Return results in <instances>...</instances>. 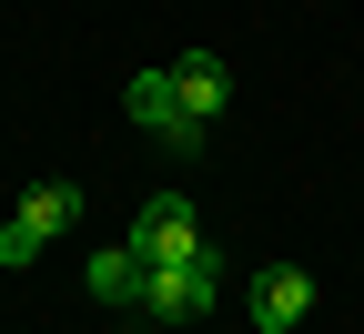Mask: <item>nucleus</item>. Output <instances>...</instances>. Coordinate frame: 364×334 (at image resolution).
Listing matches in <instances>:
<instances>
[{
	"label": "nucleus",
	"instance_id": "f257e3e1",
	"mask_svg": "<svg viewBox=\"0 0 364 334\" xmlns=\"http://www.w3.org/2000/svg\"><path fill=\"white\" fill-rule=\"evenodd\" d=\"M213 304H223L213 244H203L193 263H152V273H142V314H152V324H193V314H213Z\"/></svg>",
	"mask_w": 364,
	"mask_h": 334
},
{
	"label": "nucleus",
	"instance_id": "f03ea898",
	"mask_svg": "<svg viewBox=\"0 0 364 334\" xmlns=\"http://www.w3.org/2000/svg\"><path fill=\"white\" fill-rule=\"evenodd\" d=\"M132 254H142V263H193L203 254V213L182 193H152L142 213H132Z\"/></svg>",
	"mask_w": 364,
	"mask_h": 334
},
{
	"label": "nucleus",
	"instance_id": "7ed1b4c3",
	"mask_svg": "<svg viewBox=\"0 0 364 334\" xmlns=\"http://www.w3.org/2000/svg\"><path fill=\"white\" fill-rule=\"evenodd\" d=\"M314 314V273L304 263H263L253 273V334H294Z\"/></svg>",
	"mask_w": 364,
	"mask_h": 334
},
{
	"label": "nucleus",
	"instance_id": "20e7f679",
	"mask_svg": "<svg viewBox=\"0 0 364 334\" xmlns=\"http://www.w3.org/2000/svg\"><path fill=\"white\" fill-rule=\"evenodd\" d=\"M21 233H31V244H61V233L81 223V193H71V182H31V193H21V213H11Z\"/></svg>",
	"mask_w": 364,
	"mask_h": 334
},
{
	"label": "nucleus",
	"instance_id": "39448f33",
	"mask_svg": "<svg viewBox=\"0 0 364 334\" xmlns=\"http://www.w3.org/2000/svg\"><path fill=\"white\" fill-rule=\"evenodd\" d=\"M142 254H132V244H112V254H91L81 263V283H91V304H142Z\"/></svg>",
	"mask_w": 364,
	"mask_h": 334
},
{
	"label": "nucleus",
	"instance_id": "423d86ee",
	"mask_svg": "<svg viewBox=\"0 0 364 334\" xmlns=\"http://www.w3.org/2000/svg\"><path fill=\"white\" fill-rule=\"evenodd\" d=\"M172 91H182V112H193V122H213L233 81H223V61H213V51H182V61H172Z\"/></svg>",
	"mask_w": 364,
	"mask_h": 334
},
{
	"label": "nucleus",
	"instance_id": "0eeeda50",
	"mask_svg": "<svg viewBox=\"0 0 364 334\" xmlns=\"http://www.w3.org/2000/svg\"><path fill=\"white\" fill-rule=\"evenodd\" d=\"M0 263H11V273H21V263H41V244H31L21 223H0Z\"/></svg>",
	"mask_w": 364,
	"mask_h": 334
}]
</instances>
